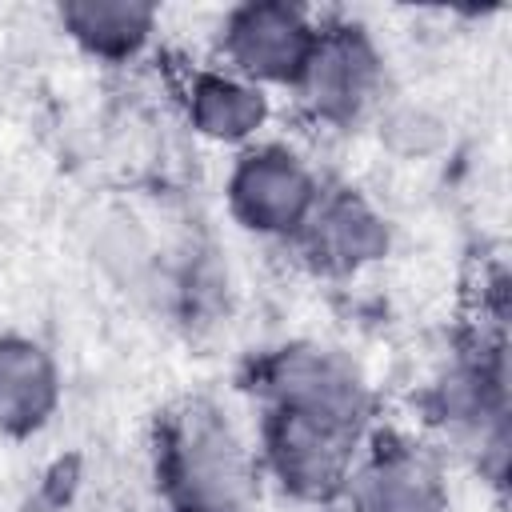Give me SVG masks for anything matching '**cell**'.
<instances>
[{
    "mask_svg": "<svg viewBox=\"0 0 512 512\" xmlns=\"http://www.w3.org/2000/svg\"><path fill=\"white\" fill-rule=\"evenodd\" d=\"M152 484L168 512H248L260 492L256 448L224 404L188 396L156 416Z\"/></svg>",
    "mask_w": 512,
    "mask_h": 512,
    "instance_id": "6da1fadb",
    "label": "cell"
},
{
    "mask_svg": "<svg viewBox=\"0 0 512 512\" xmlns=\"http://www.w3.org/2000/svg\"><path fill=\"white\" fill-rule=\"evenodd\" d=\"M424 416L444 444L472 460L480 480L508 476V356L504 336L476 328L428 380Z\"/></svg>",
    "mask_w": 512,
    "mask_h": 512,
    "instance_id": "7a4b0ae2",
    "label": "cell"
},
{
    "mask_svg": "<svg viewBox=\"0 0 512 512\" xmlns=\"http://www.w3.org/2000/svg\"><path fill=\"white\" fill-rule=\"evenodd\" d=\"M372 432L292 408H256L252 448L260 484H268L288 504L332 508L340 504L356 456Z\"/></svg>",
    "mask_w": 512,
    "mask_h": 512,
    "instance_id": "3957f363",
    "label": "cell"
},
{
    "mask_svg": "<svg viewBox=\"0 0 512 512\" xmlns=\"http://www.w3.org/2000/svg\"><path fill=\"white\" fill-rule=\"evenodd\" d=\"M248 392L256 408H292L348 428H376V388L368 372L336 344L288 340L248 364Z\"/></svg>",
    "mask_w": 512,
    "mask_h": 512,
    "instance_id": "277c9868",
    "label": "cell"
},
{
    "mask_svg": "<svg viewBox=\"0 0 512 512\" xmlns=\"http://www.w3.org/2000/svg\"><path fill=\"white\" fill-rule=\"evenodd\" d=\"M300 112L324 132L368 128L388 96V56L368 24L360 20H320L316 48L292 88Z\"/></svg>",
    "mask_w": 512,
    "mask_h": 512,
    "instance_id": "5b68a950",
    "label": "cell"
},
{
    "mask_svg": "<svg viewBox=\"0 0 512 512\" xmlns=\"http://www.w3.org/2000/svg\"><path fill=\"white\" fill-rule=\"evenodd\" d=\"M324 184L328 180L296 144L264 136L260 144L232 156L224 176V208L240 232L272 244H292L312 216Z\"/></svg>",
    "mask_w": 512,
    "mask_h": 512,
    "instance_id": "8992f818",
    "label": "cell"
},
{
    "mask_svg": "<svg viewBox=\"0 0 512 512\" xmlns=\"http://www.w3.org/2000/svg\"><path fill=\"white\" fill-rule=\"evenodd\" d=\"M320 36V16L292 0H244L216 20V64L260 84L292 92Z\"/></svg>",
    "mask_w": 512,
    "mask_h": 512,
    "instance_id": "52a82bcc",
    "label": "cell"
},
{
    "mask_svg": "<svg viewBox=\"0 0 512 512\" xmlns=\"http://www.w3.org/2000/svg\"><path fill=\"white\" fill-rule=\"evenodd\" d=\"M392 216L356 184H324L312 216L288 244L320 280H356L392 256Z\"/></svg>",
    "mask_w": 512,
    "mask_h": 512,
    "instance_id": "ba28073f",
    "label": "cell"
},
{
    "mask_svg": "<svg viewBox=\"0 0 512 512\" xmlns=\"http://www.w3.org/2000/svg\"><path fill=\"white\" fill-rule=\"evenodd\" d=\"M344 512H452V484L440 452L408 432L376 428L340 496Z\"/></svg>",
    "mask_w": 512,
    "mask_h": 512,
    "instance_id": "9c48e42d",
    "label": "cell"
},
{
    "mask_svg": "<svg viewBox=\"0 0 512 512\" xmlns=\"http://www.w3.org/2000/svg\"><path fill=\"white\" fill-rule=\"evenodd\" d=\"M180 112L192 136L216 148H252L272 124V92L228 72L224 64H200L180 80Z\"/></svg>",
    "mask_w": 512,
    "mask_h": 512,
    "instance_id": "30bf717a",
    "label": "cell"
},
{
    "mask_svg": "<svg viewBox=\"0 0 512 512\" xmlns=\"http://www.w3.org/2000/svg\"><path fill=\"white\" fill-rule=\"evenodd\" d=\"M64 404L56 352L28 332H0V440L40 436Z\"/></svg>",
    "mask_w": 512,
    "mask_h": 512,
    "instance_id": "8fae6325",
    "label": "cell"
},
{
    "mask_svg": "<svg viewBox=\"0 0 512 512\" xmlns=\"http://www.w3.org/2000/svg\"><path fill=\"white\" fill-rule=\"evenodd\" d=\"M56 24L76 52L100 64H136L160 36V12L148 0H68Z\"/></svg>",
    "mask_w": 512,
    "mask_h": 512,
    "instance_id": "7c38bea8",
    "label": "cell"
},
{
    "mask_svg": "<svg viewBox=\"0 0 512 512\" xmlns=\"http://www.w3.org/2000/svg\"><path fill=\"white\" fill-rule=\"evenodd\" d=\"M372 124H376L380 144L392 148V152L404 156V160L432 156V152L444 144V120L432 116L424 104H400V100H388Z\"/></svg>",
    "mask_w": 512,
    "mask_h": 512,
    "instance_id": "4fadbf2b",
    "label": "cell"
}]
</instances>
